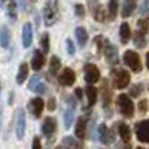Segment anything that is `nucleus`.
<instances>
[{"instance_id":"1","label":"nucleus","mask_w":149,"mask_h":149,"mask_svg":"<svg viewBox=\"0 0 149 149\" xmlns=\"http://www.w3.org/2000/svg\"><path fill=\"white\" fill-rule=\"evenodd\" d=\"M43 21L46 26H54L58 21V2L57 0H46L43 6Z\"/></svg>"},{"instance_id":"2","label":"nucleus","mask_w":149,"mask_h":149,"mask_svg":"<svg viewBox=\"0 0 149 149\" xmlns=\"http://www.w3.org/2000/svg\"><path fill=\"white\" fill-rule=\"evenodd\" d=\"M118 106H119V110L124 116L127 118H131L134 115V104L131 102V98L125 94H121L118 97Z\"/></svg>"},{"instance_id":"3","label":"nucleus","mask_w":149,"mask_h":149,"mask_svg":"<svg viewBox=\"0 0 149 149\" xmlns=\"http://www.w3.org/2000/svg\"><path fill=\"white\" fill-rule=\"evenodd\" d=\"M124 61H125V64H127L133 72H140V70H142L140 57L136 54L134 51H127L125 54H124Z\"/></svg>"},{"instance_id":"4","label":"nucleus","mask_w":149,"mask_h":149,"mask_svg":"<svg viewBox=\"0 0 149 149\" xmlns=\"http://www.w3.org/2000/svg\"><path fill=\"white\" fill-rule=\"evenodd\" d=\"M130 84V73L125 70L113 72V86L118 90H124Z\"/></svg>"},{"instance_id":"5","label":"nucleus","mask_w":149,"mask_h":149,"mask_svg":"<svg viewBox=\"0 0 149 149\" xmlns=\"http://www.w3.org/2000/svg\"><path fill=\"white\" fill-rule=\"evenodd\" d=\"M136 134L140 142L149 143V119H145L136 125Z\"/></svg>"},{"instance_id":"6","label":"nucleus","mask_w":149,"mask_h":149,"mask_svg":"<svg viewBox=\"0 0 149 149\" xmlns=\"http://www.w3.org/2000/svg\"><path fill=\"white\" fill-rule=\"evenodd\" d=\"M84 73H85V81L88 84H95L100 79V72L94 64H85Z\"/></svg>"},{"instance_id":"7","label":"nucleus","mask_w":149,"mask_h":149,"mask_svg":"<svg viewBox=\"0 0 149 149\" xmlns=\"http://www.w3.org/2000/svg\"><path fill=\"white\" fill-rule=\"evenodd\" d=\"M15 131H17V137L18 139L24 137V133H26V115H24L22 109H18V112H17V127H15Z\"/></svg>"},{"instance_id":"8","label":"nucleus","mask_w":149,"mask_h":149,"mask_svg":"<svg viewBox=\"0 0 149 149\" xmlns=\"http://www.w3.org/2000/svg\"><path fill=\"white\" fill-rule=\"evenodd\" d=\"M74 79H76V76H74V72L72 69H64L63 72L60 73V76H58V82L61 85H64V86H70L74 84Z\"/></svg>"},{"instance_id":"9","label":"nucleus","mask_w":149,"mask_h":149,"mask_svg":"<svg viewBox=\"0 0 149 149\" xmlns=\"http://www.w3.org/2000/svg\"><path fill=\"white\" fill-rule=\"evenodd\" d=\"M29 109H30V112L33 113L34 118H39L42 115V110H43V102H42V98L36 97V98H33V100H30L29 102Z\"/></svg>"},{"instance_id":"10","label":"nucleus","mask_w":149,"mask_h":149,"mask_svg":"<svg viewBox=\"0 0 149 149\" xmlns=\"http://www.w3.org/2000/svg\"><path fill=\"white\" fill-rule=\"evenodd\" d=\"M29 90L33 93H37V94H43V93H46V85L43 82H40L39 76H33L29 84Z\"/></svg>"},{"instance_id":"11","label":"nucleus","mask_w":149,"mask_h":149,"mask_svg":"<svg viewBox=\"0 0 149 149\" xmlns=\"http://www.w3.org/2000/svg\"><path fill=\"white\" fill-rule=\"evenodd\" d=\"M104 55L107 58L109 63H118V49L112 45L110 42H106V48H104Z\"/></svg>"},{"instance_id":"12","label":"nucleus","mask_w":149,"mask_h":149,"mask_svg":"<svg viewBox=\"0 0 149 149\" xmlns=\"http://www.w3.org/2000/svg\"><path fill=\"white\" fill-rule=\"evenodd\" d=\"M33 40V30H31V24H24V29H22V45L29 48L31 45Z\"/></svg>"},{"instance_id":"13","label":"nucleus","mask_w":149,"mask_h":149,"mask_svg":"<svg viewBox=\"0 0 149 149\" xmlns=\"http://www.w3.org/2000/svg\"><path fill=\"white\" fill-rule=\"evenodd\" d=\"M55 127H57V124H55V119L52 118H46L42 124V131L45 136H51L54 131H55Z\"/></svg>"},{"instance_id":"14","label":"nucleus","mask_w":149,"mask_h":149,"mask_svg":"<svg viewBox=\"0 0 149 149\" xmlns=\"http://www.w3.org/2000/svg\"><path fill=\"white\" fill-rule=\"evenodd\" d=\"M136 8V2L134 0H124V3H122V17L124 18H127L133 14V10Z\"/></svg>"},{"instance_id":"15","label":"nucleus","mask_w":149,"mask_h":149,"mask_svg":"<svg viewBox=\"0 0 149 149\" xmlns=\"http://www.w3.org/2000/svg\"><path fill=\"white\" fill-rule=\"evenodd\" d=\"M45 63V60H43V55L40 51H34V55H33V61H31V67L34 70H40L42 66Z\"/></svg>"},{"instance_id":"16","label":"nucleus","mask_w":149,"mask_h":149,"mask_svg":"<svg viewBox=\"0 0 149 149\" xmlns=\"http://www.w3.org/2000/svg\"><path fill=\"white\" fill-rule=\"evenodd\" d=\"M9 42H10V33H9V29L6 26H3L0 29V45L3 48L9 46Z\"/></svg>"},{"instance_id":"17","label":"nucleus","mask_w":149,"mask_h":149,"mask_svg":"<svg viewBox=\"0 0 149 149\" xmlns=\"http://www.w3.org/2000/svg\"><path fill=\"white\" fill-rule=\"evenodd\" d=\"M85 128H86V118L81 116L78 119V124H76V136H78V139H84L85 137Z\"/></svg>"},{"instance_id":"18","label":"nucleus","mask_w":149,"mask_h":149,"mask_svg":"<svg viewBox=\"0 0 149 149\" xmlns=\"http://www.w3.org/2000/svg\"><path fill=\"white\" fill-rule=\"evenodd\" d=\"M119 36H121V42H122V43H127V42L130 40V36H131V30H130V26H128L127 22L121 24Z\"/></svg>"},{"instance_id":"19","label":"nucleus","mask_w":149,"mask_h":149,"mask_svg":"<svg viewBox=\"0 0 149 149\" xmlns=\"http://www.w3.org/2000/svg\"><path fill=\"white\" fill-rule=\"evenodd\" d=\"M85 93H86V98H88V104H90V106H93V104L97 102V90H95L94 86L90 84L88 86H86Z\"/></svg>"},{"instance_id":"20","label":"nucleus","mask_w":149,"mask_h":149,"mask_svg":"<svg viewBox=\"0 0 149 149\" xmlns=\"http://www.w3.org/2000/svg\"><path fill=\"white\" fill-rule=\"evenodd\" d=\"M74 34H76L78 43H79L81 46H84V45L86 43V40H88V34H86L85 29H82V27H78L76 30H74Z\"/></svg>"},{"instance_id":"21","label":"nucleus","mask_w":149,"mask_h":149,"mask_svg":"<svg viewBox=\"0 0 149 149\" xmlns=\"http://www.w3.org/2000/svg\"><path fill=\"white\" fill-rule=\"evenodd\" d=\"M119 134H121V139L124 142H130L131 131H130V127L127 125V124H119Z\"/></svg>"},{"instance_id":"22","label":"nucleus","mask_w":149,"mask_h":149,"mask_svg":"<svg viewBox=\"0 0 149 149\" xmlns=\"http://www.w3.org/2000/svg\"><path fill=\"white\" fill-rule=\"evenodd\" d=\"M63 145L66 149H81V145L78 143V140H74L73 137L67 136V137L63 139Z\"/></svg>"},{"instance_id":"23","label":"nucleus","mask_w":149,"mask_h":149,"mask_svg":"<svg viewBox=\"0 0 149 149\" xmlns=\"http://www.w3.org/2000/svg\"><path fill=\"white\" fill-rule=\"evenodd\" d=\"M27 74H29V66L27 64H21V67L18 70V74H17V82L18 84H22L24 81H26Z\"/></svg>"},{"instance_id":"24","label":"nucleus","mask_w":149,"mask_h":149,"mask_svg":"<svg viewBox=\"0 0 149 149\" xmlns=\"http://www.w3.org/2000/svg\"><path fill=\"white\" fill-rule=\"evenodd\" d=\"M145 43H146V40H145V31L139 30L137 33H136V37H134V45L137 48H143Z\"/></svg>"},{"instance_id":"25","label":"nucleus","mask_w":149,"mask_h":149,"mask_svg":"<svg viewBox=\"0 0 149 149\" xmlns=\"http://www.w3.org/2000/svg\"><path fill=\"white\" fill-rule=\"evenodd\" d=\"M118 14V0H110L109 2V17L112 19H115Z\"/></svg>"},{"instance_id":"26","label":"nucleus","mask_w":149,"mask_h":149,"mask_svg":"<svg viewBox=\"0 0 149 149\" xmlns=\"http://www.w3.org/2000/svg\"><path fill=\"white\" fill-rule=\"evenodd\" d=\"M72 121H73V107H69L64 113V125L66 128H69L72 125Z\"/></svg>"},{"instance_id":"27","label":"nucleus","mask_w":149,"mask_h":149,"mask_svg":"<svg viewBox=\"0 0 149 149\" xmlns=\"http://www.w3.org/2000/svg\"><path fill=\"white\" fill-rule=\"evenodd\" d=\"M6 6H8V14L10 18H15V6L17 3L14 0H6Z\"/></svg>"},{"instance_id":"28","label":"nucleus","mask_w":149,"mask_h":149,"mask_svg":"<svg viewBox=\"0 0 149 149\" xmlns=\"http://www.w3.org/2000/svg\"><path fill=\"white\" fill-rule=\"evenodd\" d=\"M98 134H100V139H102V142H104V143H107V128H106V125L104 124H102L100 127H98Z\"/></svg>"},{"instance_id":"29","label":"nucleus","mask_w":149,"mask_h":149,"mask_svg":"<svg viewBox=\"0 0 149 149\" xmlns=\"http://www.w3.org/2000/svg\"><path fill=\"white\" fill-rule=\"evenodd\" d=\"M94 18H95L97 21H103V19H104V10H103L102 6H97V8L94 9Z\"/></svg>"},{"instance_id":"30","label":"nucleus","mask_w":149,"mask_h":149,"mask_svg":"<svg viewBox=\"0 0 149 149\" xmlns=\"http://www.w3.org/2000/svg\"><path fill=\"white\" fill-rule=\"evenodd\" d=\"M40 45H42L43 52H48V51H49V36H48L46 33L42 36V39H40Z\"/></svg>"},{"instance_id":"31","label":"nucleus","mask_w":149,"mask_h":149,"mask_svg":"<svg viewBox=\"0 0 149 149\" xmlns=\"http://www.w3.org/2000/svg\"><path fill=\"white\" fill-rule=\"evenodd\" d=\"M60 69V58L58 57H52L51 58V73H55Z\"/></svg>"},{"instance_id":"32","label":"nucleus","mask_w":149,"mask_h":149,"mask_svg":"<svg viewBox=\"0 0 149 149\" xmlns=\"http://www.w3.org/2000/svg\"><path fill=\"white\" fill-rule=\"evenodd\" d=\"M74 12H76V17H79V18H82V17L85 15V9H84L82 5H76V8H74Z\"/></svg>"},{"instance_id":"33","label":"nucleus","mask_w":149,"mask_h":149,"mask_svg":"<svg viewBox=\"0 0 149 149\" xmlns=\"http://www.w3.org/2000/svg\"><path fill=\"white\" fill-rule=\"evenodd\" d=\"M148 24H149V18L139 21V30H140V31H146V30H148Z\"/></svg>"},{"instance_id":"34","label":"nucleus","mask_w":149,"mask_h":149,"mask_svg":"<svg viewBox=\"0 0 149 149\" xmlns=\"http://www.w3.org/2000/svg\"><path fill=\"white\" fill-rule=\"evenodd\" d=\"M67 51H69V54H73L74 52V46H73L72 40H67Z\"/></svg>"},{"instance_id":"35","label":"nucleus","mask_w":149,"mask_h":149,"mask_svg":"<svg viewBox=\"0 0 149 149\" xmlns=\"http://www.w3.org/2000/svg\"><path fill=\"white\" fill-rule=\"evenodd\" d=\"M33 149H40V142H39V139H34L33 140Z\"/></svg>"},{"instance_id":"36","label":"nucleus","mask_w":149,"mask_h":149,"mask_svg":"<svg viewBox=\"0 0 149 149\" xmlns=\"http://www.w3.org/2000/svg\"><path fill=\"white\" fill-rule=\"evenodd\" d=\"M54 107H55V100L51 98V100H49V110H54Z\"/></svg>"},{"instance_id":"37","label":"nucleus","mask_w":149,"mask_h":149,"mask_svg":"<svg viewBox=\"0 0 149 149\" xmlns=\"http://www.w3.org/2000/svg\"><path fill=\"white\" fill-rule=\"evenodd\" d=\"M149 8V0H145V3H143V8H142V12H146Z\"/></svg>"},{"instance_id":"38","label":"nucleus","mask_w":149,"mask_h":149,"mask_svg":"<svg viewBox=\"0 0 149 149\" xmlns=\"http://www.w3.org/2000/svg\"><path fill=\"white\" fill-rule=\"evenodd\" d=\"M17 5H19V8H26V0H17Z\"/></svg>"},{"instance_id":"39","label":"nucleus","mask_w":149,"mask_h":149,"mask_svg":"<svg viewBox=\"0 0 149 149\" xmlns=\"http://www.w3.org/2000/svg\"><path fill=\"white\" fill-rule=\"evenodd\" d=\"M140 90H142V86H136V88H133V91H131V94H139L140 93Z\"/></svg>"},{"instance_id":"40","label":"nucleus","mask_w":149,"mask_h":149,"mask_svg":"<svg viewBox=\"0 0 149 149\" xmlns=\"http://www.w3.org/2000/svg\"><path fill=\"white\" fill-rule=\"evenodd\" d=\"M74 94L78 95V98H81V95H82V91H81V90H76V93H74Z\"/></svg>"},{"instance_id":"41","label":"nucleus","mask_w":149,"mask_h":149,"mask_svg":"<svg viewBox=\"0 0 149 149\" xmlns=\"http://www.w3.org/2000/svg\"><path fill=\"white\" fill-rule=\"evenodd\" d=\"M146 66H148V69H149V52L146 54Z\"/></svg>"},{"instance_id":"42","label":"nucleus","mask_w":149,"mask_h":149,"mask_svg":"<svg viewBox=\"0 0 149 149\" xmlns=\"http://www.w3.org/2000/svg\"><path fill=\"white\" fill-rule=\"evenodd\" d=\"M95 2V0H90V3H94Z\"/></svg>"},{"instance_id":"43","label":"nucleus","mask_w":149,"mask_h":149,"mask_svg":"<svg viewBox=\"0 0 149 149\" xmlns=\"http://www.w3.org/2000/svg\"><path fill=\"white\" fill-rule=\"evenodd\" d=\"M0 93H2V84H0Z\"/></svg>"},{"instance_id":"44","label":"nucleus","mask_w":149,"mask_h":149,"mask_svg":"<svg viewBox=\"0 0 149 149\" xmlns=\"http://www.w3.org/2000/svg\"><path fill=\"white\" fill-rule=\"evenodd\" d=\"M2 2H3V0H0V6H2Z\"/></svg>"},{"instance_id":"45","label":"nucleus","mask_w":149,"mask_h":149,"mask_svg":"<svg viewBox=\"0 0 149 149\" xmlns=\"http://www.w3.org/2000/svg\"><path fill=\"white\" fill-rule=\"evenodd\" d=\"M137 149H145V148H137Z\"/></svg>"}]
</instances>
